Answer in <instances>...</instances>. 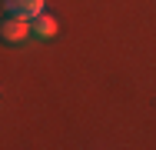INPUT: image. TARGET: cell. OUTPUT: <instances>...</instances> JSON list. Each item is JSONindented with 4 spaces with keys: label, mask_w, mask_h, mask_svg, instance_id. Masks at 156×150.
I'll use <instances>...</instances> for the list:
<instances>
[{
    "label": "cell",
    "mask_w": 156,
    "mask_h": 150,
    "mask_svg": "<svg viewBox=\"0 0 156 150\" xmlns=\"http://www.w3.org/2000/svg\"><path fill=\"white\" fill-rule=\"evenodd\" d=\"M0 33H3V40H7V43H20V40L33 37V24L27 20V17H10V13H3Z\"/></svg>",
    "instance_id": "1"
},
{
    "label": "cell",
    "mask_w": 156,
    "mask_h": 150,
    "mask_svg": "<svg viewBox=\"0 0 156 150\" xmlns=\"http://www.w3.org/2000/svg\"><path fill=\"white\" fill-rule=\"evenodd\" d=\"M3 13L33 20L37 13H43V0H3Z\"/></svg>",
    "instance_id": "2"
},
{
    "label": "cell",
    "mask_w": 156,
    "mask_h": 150,
    "mask_svg": "<svg viewBox=\"0 0 156 150\" xmlns=\"http://www.w3.org/2000/svg\"><path fill=\"white\" fill-rule=\"evenodd\" d=\"M30 24H33V37H40V40H50V37H57V30H60V24H57L53 13H37Z\"/></svg>",
    "instance_id": "3"
}]
</instances>
